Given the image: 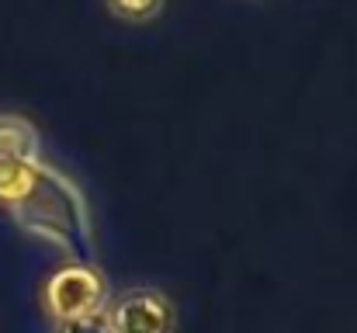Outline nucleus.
<instances>
[{
    "mask_svg": "<svg viewBox=\"0 0 357 333\" xmlns=\"http://www.w3.org/2000/svg\"><path fill=\"white\" fill-rule=\"evenodd\" d=\"M45 309L63 323L91 313H105V281L98 271L84 264H70L56 271L45 285Z\"/></svg>",
    "mask_w": 357,
    "mask_h": 333,
    "instance_id": "1",
    "label": "nucleus"
},
{
    "mask_svg": "<svg viewBox=\"0 0 357 333\" xmlns=\"http://www.w3.org/2000/svg\"><path fill=\"white\" fill-rule=\"evenodd\" d=\"M112 333H170L174 330V306L156 288H132L125 292L115 309L105 313Z\"/></svg>",
    "mask_w": 357,
    "mask_h": 333,
    "instance_id": "2",
    "label": "nucleus"
},
{
    "mask_svg": "<svg viewBox=\"0 0 357 333\" xmlns=\"http://www.w3.org/2000/svg\"><path fill=\"white\" fill-rule=\"evenodd\" d=\"M38 139L31 132L28 121L21 118H0V156H14V160H35Z\"/></svg>",
    "mask_w": 357,
    "mask_h": 333,
    "instance_id": "3",
    "label": "nucleus"
},
{
    "mask_svg": "<svg viewBox=\"0 0 357 333\" xmlns=\"http://www.w3.org/2000/svg\"><path fill=\"white\" fill-rule=\"evenodd\" d=\"M112 14L121 21H132V24H146L153 21L160 10H163V0H108Z\"/></svg>",
    "mask_w": 357,
    "mask_h": 333,
    "instance_id": "4",
    "label": "nucleus"
},
{
    "mask_svg": "<svg viewBox=\"0 0 357 333\" xmlns=\"http://www.w3.org/2000/svg\"><path fill=\"white\" fill-rule=\"evenodd\" d=\"M56 333H112V323L105 313H91V316H77V320H63Z\"/></svg>",
    "mask_w": 357,
    "mask_h": 333,
    "instance_id": "5",
    "label": "nucleus"
}]
</instances>
